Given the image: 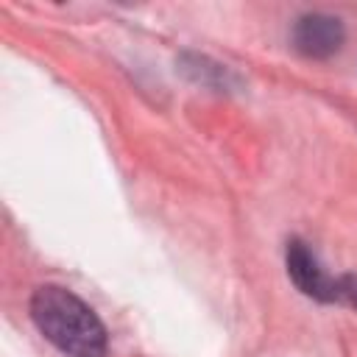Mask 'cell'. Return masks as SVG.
<instances>
[{
    "instance_id": "obj_1",
    "label": "cell",
    "mask_w": 357,
    "mask_h": 357,
    "mask_svg": "<svg viewBox=\"0 0 357 357\" xmlns=\"http://www.w3.org/2000/svg\"><path fill=\"white\" fill-rule=\"evenodd\" d=\"M31 318L36 329L67 357H103L106 329L100 318L70 290L45 284L31 298Z\"/></svg>"
},
{
    "instance_id": "obj_2",
    "label": "cell",
    "mask_w": 357,
    "mask_h": 357,
    "mask_svg": "<svg viewBox=\"0 0 357 357\" xmlns=\"http://www.w3.org/2000/svg\"><path fill=\"white\" fill-rule=\"evenodd\" d=\"M287 273L304 296H312L318 301H337V279L326 276V271L307 248V243L301 240L287 243Z\"/></svg>"
},
{
    "instance_id": "obj_3",
    "label": "cell",
    "mask_w": 357,
    "mask_h": 357,
    "mask_svg": "<svg viewBox=\"0 0 357 357\" xmlns=\"http://www.w3.org/2000/svg\"><path fill=\"white\" fill-rule=\"evenodd\" d=\"M346 31L337 17L329 14H304L293 28V45L298 53L310 59H326L340 50Z\"/></svg>"
}]
</instances>
